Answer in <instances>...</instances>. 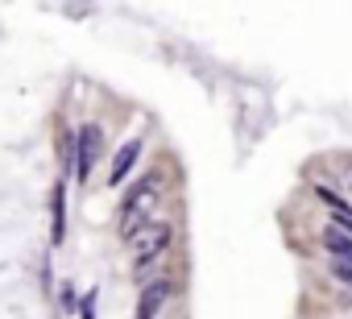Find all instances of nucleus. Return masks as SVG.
Wrapping results in <instances>:
<instances>
[{"label":"nucleus","mask_w":352,"mask_h":319,"mask_svg":"<svg viewBox=\"0 0 352 319\" xmlns=\"http://www.w3.org/2000/svg\"><path fill=\"white\" fill-rule=\"evenodd\" d=\"M323 249L331 253V265H352V236H344L340 228H323Z\"/></svg>","instance_id":"nucleus-6"},{"label":"nucleus","mask_w":352,"mask_h":319,"mask_svg":"<svg viewBox=\"0 0 352 319\" xmlns=\"http://www.w3.org/2000/svg\"><path fill=\"white\" fill-rule=\"evenodd\" d=\"M63 228H67V216H63V187H54V241H63Z\"/></svg>","instance_id":"nucleus-7"},{"label":"nucleus","mask_w":352,"mask_h":319,"mask_svg":"<svg viewBox=\"0 0 352 319\" xmlns=\"http://www.w3.org/2000/svg\"><path fill=\"white\" fill-rule=\"evenodd\" d=\"M331 278H340V282L352 286V265H331Z\"/></svg>","instance_id":"nucleus-8"},{"label":"nucleus","mask_w":352,"mask_h":319,"mask_svg":"<svg viewBox=\"0 0 352 319\" xmlns=\"http://www.w3.org/2000/svg\"><path fill=\"white\" fill-rule=\"evenodd\" d=\"M170 298V282H149L141 290V302H137V319H157L162 302Z\"/></svg>","instance_id":"nucleus-5"},{"label":"nucleus","mask_w":352,"mask_h":319,"mask_svg":"<svg viewBox=\"0 0 352 319\" xmlns=\"http://www.w3.org/2000/svg\"><path fill=\"white\" fill-rule=\"evenodd\" d=\"M166 245H170V224L149 220L145 228H137V232L129 236V249L137 253V257H133V265H137V270H149V265L166 253Z\"/></svg>","instance_id":"nucleus-2"},{"label":"nucleus","mask_w":352,"mask_h":319,"mask_svg":"<svg viewBox=\"0 0 352 319\" xmlns=\"http://www.w3.org/2000/svg\"><path fill=\"white\" fill-rule=\"evenodd\" d=\"M157 195H162V187H157V179H153V175H145L141 183H133V191H129V195H124V204H120V236H124V241H129L137 228H145V224H149V212H153Z\"/></svg>","instance_id":"nucleus-1"},{"label":"nucleus","mask_w":352,"mask_h":319,"mask_svg":"<svg viewBox=\"0 0 352 319\" xmlns=\"http://www.w3.org/2000/svg\"><path fill=\"white\" fill-rule=\"evenodd\" d=\"M100 157H104V133H100V124H83L75 133V175L87 179Z\"/></svg>","instance_id":"nucleus-3"},{"label":"nucleus","mask_w":352,"mask_h":319,"mask_svg":"<svg viewBox=\"0 0 352 319\" xmlns=\"http://www.w3.org/2000/svg\"><path fill=\"white\" fill-rule=\"evenodd\" d=\"M141 157V141L133 137V141H124L120 149H116V157H112V170H108V183L116 187V183H124V175L133 170V162Z\"/></svg>","instance_id":"nucleus-4"},{"label":"nucleus","mask_w":352,"mask_h":319,"mask_svg":"<svg viewBox=\"0 0 352 319\" xmlns=\"http://www.w3.org/2000/svg\"><path fill=\"white\" fill-rule=\"evenodd\" d=\"M91 302H96V294H87V298H83V319H91Z\"/></svg>","instance_id":"nucleus-10"},{"label":"nucleus","mask_w":352,"mask_h":319,"mask_svg":"<svg viewBox=\"0 0 352 319\" xmlns=\"http://www.w3.org/2000/svg\"><path fill=\"white\" fill-rule=\"evenodd\" d=\"M331 228H340L344 236H352V216H336V224H331Z\"/></svg>","instance_id":"nucleus-9"}]
</instances>
